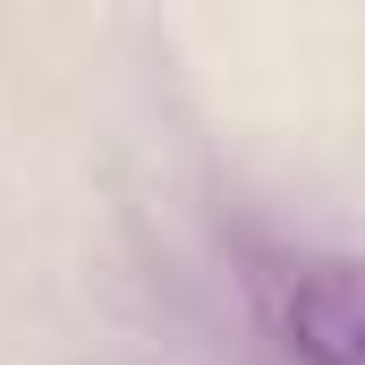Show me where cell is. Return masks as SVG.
I'll list each match as a JSON object with an SVG mask.
<instances>
[{"label":"cell","instance_id":"cell-1","mask_svg":"<svg viewBox=\"0 0 365 365\" xmlns=\"http://www.w3.org/2000/svg\"><path fill=\"white\" fill-rule=\"evenodd\" d=\"M280 349L297 365H365V255H306L272 297Z\"/></svg>","mask_w":365,"mask_h":365}]
</instances>
